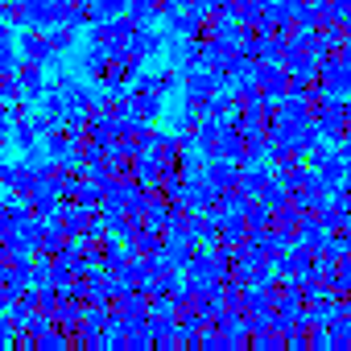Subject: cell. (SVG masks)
I'll return each mask as SVG.
<instances>
[{
	"label": "cell",
	"instance_id": "8992f818",
	"mask_svg": "<svg viewBox=\"0 0 351 351\" xmlns=\"http://www.w3.org/2000/svg\"><path fill=\"white\" fill-rule=\"evenodd\" d=\"M58 203H62V195H58V173H42V178H34V186H29V211L38 219H46V215L58 211Z\"/></svg>",
	"mask_w": 351,
	"mask_h": 351
},
{
	"label": "cell",
	"instance_id": "4dcf8cb0",
	"mask_svg": "<svg viewBox=\"0 0 351 351\" xmlns=\"http://www.w3.org/2000/svg\"><path fill=\"white\" fill-rule=\"evenodd\" d=\"M128 9V0H91V21H112Z\"/></svg>",
	"mask_w": 351,
	"mask_h": 351
},
{
	"label": "cell",
	"instance_id": "7a4b0ae2",
	"mask_svg": "<svg viewBox=\"0 0 351 351\" xmlns=\"http://www.w3.org/2000/svg\"><path fill=\"white\" fill-rule=\"evenodd\" d=\"M228 83H223V71H211V66H199V71H186L182 75V99L203 116V104L215 95V91H223Z\"/></svg>",
	"mask_w": 351,
	"mask_h": 351
},
{
	"label": "cell",
	"instance_id": "4316f807",
	"mask_svg": "<svg viewBox=\"0 0 351 351\" xmlns=\"http://www.w3.org/2000/svg\"><path fill=\"white\" fill-rule=\"evenodd\" d=\"M62 25H71L75 34H83V29L91 25V9H87V5H79V0H66V13H62Z\"/></svg>",
	"mask_w": 351,
	"mask_h": 351
},
{
	"label": "cell",
	"instance_id": "1f68e13d",
	"mask_svg": "<svg viewBox=\"0 0 351 351\" xmlns=\"http://www.w3.org/2000/svg\"><path fill=\"white\" fill-rule=\"evenodd\" d=\"M244 223H248V228H273V211H269L261 199H252L248 211H244Z\"/></svg>",
	"mask_w": 351,
	"mask_h": 351
},
{
	"label": "cell",
	"instance_id": "7402d4cb",
	"mask_svg": "<svg viewBox=\"0 0 351 351\" xmlns=\"http://www.w3.org/2000/svg\"><path fill=\"white\" fill-rule=\"evenodd\" d=\"M261 203H265L269 211H281V207H289V186H285L281 178H269V182H265V191H261Z\"/></svg>",
	"mask_w": 351,
	"mask_h": 351
},
{
	"label": "cell",
	"instance_id": "30bf717a",
	"mask_svg": "<svg viewBox=\"0 0 351 351\" xmlns=\"http://www.w3.org/2000/svg\"><path fill=\"white\" fill-rule=\"evenodd\" d=\"M211 153H215V157H228V161H236V165L248 157V145H244V136H240V128H236L232 120H223V128H219Z\"/></svg>",
	"mask_w": 351,
	"mask_h": 351
},
{
	"label": "cell",
	"instance_id": "9c48e42d",
	"mask_svg": "<svg viewBox=\"0 0 351 351\" xmlns=\"http://www.w3.org/2000/svg\"><path fill=\"white\" fill-rule=\"evenodd\" d=\"M215 203H219V186H215V182H207L203 173L186 178V203H182V211H207V207H215Z\"/></svg>",
	"mask_w": 351,
	"mask_h": 351
},
{
	"label": "cell",
	"instance_id": "d590c367",
	"mask_svg": "<svg viewBox=\"0 0 351 351\" xmlns=\"http://www.w3.org/2000/svg\"><path fill=\"white\" fill-rule=\"evenodd\" d=\"M0 104H17V75H0Z\"/></svg>",
	"mask_w": 351,
	"mask_h": 351
},
{
	"label": "cell",
	"instance_id": "44dd1931",
	"mask_svg": "<svg viewBox=\"0 0 351 351\" xmlns=\"http://www.w3.org/2000/svg\"><path fill=\"white\" fill-rule=\"evenodd\" d=\"M128 252H141V256H157V252H161V232H157V228H141V232L128 240Z\"/></svg>",
	"mask_w": 351,
	"mask_h": 351
},
{
	"label": "cell",
	"instance_id": "603a6c76",
	"mask_svg": "<svg viewBox=\"0 0 351 351\" xmlns=\"http://www.w3.org/2000/svg\"><path fill=\"white\" fill-rule=\"evenodd\" d=\"M38 141H42V136H38V132H34V124H29V120H25V116H21V120H17V124H13V132H9V145H13V149H17V153H25V149H34V145H38Z\"/></svg>",
	"mask_w": 351,
	"mask_h": 351
},
{
	"label": "cell",
	"instance_id": "5bb4252c",
	"mask_svg": "<svg viewBox=\"0 0 351 351\" xmlns=\"http://www.w3.org/2000/svg\"><path fill=\"white\" fill-rule=\"evenodd\" d=\"M256 87L269 95V99H281L285 87H289V75L281 62H256Z\"/></svg>",
	"mask_w": 351,
	"mask_h": 351
},
{
	"label": "cell",
	"instance_id": "d6a6232c",
	"mask_svg": "<svg viewBox=\"0 0 351 351\" xmlns=\"http://www.w3.org/2000/svg\"><path fill=\"white\" fill-rule=\"evenodd\" d=\"M157 91H161V95H169V91H182V71H178V66H165V71H157Z\"/></svg>",
	"mask_w": 351,
	"mask_h": 351
},
{
	"label": "cell",
	"instance_id": "7c38bea8",
	"mask_svg": "<svg viewBox=\"0 0 351 351\" xmlns=\"http://www.w3.org/2000/svg\"><path fill=\"white\" fill-rule=\"evenodd\" d=\"M124 50H128L136 62H149L153 54L165 50V34H157V29H132V38L124 42Z\"/></svg>",
	"mask_w": 351,
	"mask_h": 351
},
{
	"label": "cell",
	"instance_id": "9a60e30c",
	"mask_svg": "<svg viewBox=\"0 0 351 351\" xmlns=\"http://www.w3.org/2000/svg\"><path fill=\"white\" fill-rule=\"evenodd\" d=\"M34 178H38V173H29L21 157H17V161H5V157H0V186H5V191H17V195H29V186H34Z\"/></svg>",
	"mask_w": 351,
	"mask_h": 351
},
{
	"label": "cell",
	"instance_id": "277c9868",
	"mask_svg": "<svg viewBox=\"0 0 351 351\" xmlns=\"http://www.w3.org/2000/svg\"><path fill=\"white\" fill-rule=\"evenodd\" d=\"M211 326L223 335V351H244L248 347V314L244 310H219L215 318H211Z\"/></svg>",
	"mask_w": 351,
	"mask_h": 351
},
{
	"label": "cell",
	"instance_id": "f1b7e54d",
	"mask_svg": "<svg viewBox=\"0 0 351 351\" xmlns=\"http://www.w3.org/2000/svg\"><path fill=\"white\" fill-rule=\"evenodd\" d=\"M66 347H71V335L62 326H50L38 335V351H66Z\"/></svg>",
	"mask_w": 351,
	"mask_h": 351
},
{
	"label": "cell",
	"instance_id": "ac0fdd59",
	"mask_svg": "<svg viewBox=\"0 0 351 351\" xmlns=\"http://www.w3.org/2000/svg\"><path fill=\"white\" fill-rule=\"evenodd\" d=\"M132 112L145 120H161L165 116V95L161 91H132Z\"/></svg>",
	"mask_w": 351,
	"mask_h": 351
},
{
	"label": "cell",
	"instance_id": "e0dca14e",
	"mask_svg": "<svg viewBox=\"0 0 351 351\" xmlns=\"http://www.w3.org/2000/svg\"><path fill=\"white\" fill-rule=\"evenodd\" d=\"M203 116H215V120H236V116H240V99L223 87V91H215V95L203 104Z\"/></svg>",
	"mask_w": 351,
	"mask_h": 351
},
{
	"label": "cell",
	"instance_id": "8d00e7d4",
	"mask_svg": "<svg viewBox=\"0 0 351 351\" xmlns=\"http://www.w3.org/2000/svg\"><path fill=\"white\" fill-rule=\"evenodd\" d=\"M285 351H310V335L306 330H289L285 335Z\"/></svg>",
	"mask_w": 351,
	"mask_h": 351
},
{
	"label": "cell",
	"instance_id": "ba28073f",
	"mask_svg": "<svg viewBox=\"0 0 351 351\" xmlns=\"http://www.w3.org/2000/svg\"><path fill=\"white\" fill-rule=\"evenodd\" d=\"M191 252H195V240L186 236V232H161V261L169 265V269H186V261H191Z\"/></svg>",
	"mask_w": 351,
	"mask_h": 351
},
{
	"label": "cell",
	"instance_id": "d4e9b609",
	"mask_svg": "<svg viewBox=\"0 0 351 351\" xmlns=\"http://www.w3.org/2000/svg\"><path fill=\"white\" fill-rule=\"evenodd\" d=\"M314 219H318L326 232H339V228H343V219H347V207H343V203H322V207L314 211Z\"/></svg>",
	"mask_w": 351,
	"mask_h": 351
},
{
	"label": "cell",
	"instance_id": "d6986e66",
	"mask_svg": "<svg viewBox=\"0 0 351 351\" xmlns=\"http://www.w3.org/2000/svg\"><path fill=\"white\" fill-rule=\"evenodd\" d=\"M83 310H87V306H83L79 298H62V302H58V310H54V326H62L66 335H75V330H79V322H83Z\"/></svg>",
	"mask_w": 351,
	"mask_h": 351
},
{
	"label": "cell",
	"instance_id": "ffe728a7",
	"mask_svg": "<svg viewBox=\"0 0 351 351\" xmlns=\"http://www.w3.org/2000/svg\"><path fill=\"white\" fill-rule=\"evenodd\" d=\"M46 42H50V50H54V54H71V50H75V42H79V34H75L71 25H62V21H58V25H50V29H46Z\"/></svg>",
	"mask_w": 351,
	"mask_h": 351
},
{
	"label": "cell",
	"instance_id": "5b68a950",
	"mask_svg": "<svg viewBox=\"0 0 351 351\" xmlns=\"http://www.w3.org/2000/svg\"><path fill=\"white\" fill-rule=\"evenodd\" d=\"M46 91H50V75H46L42 66H29V62H25V66L17 71V104L29 112V108L42 104Z\"/></svg>",
	"mask_w": 351,
	"mask_h": 351
},
{
	"label": "cell",
	"instance_id": "74e56055",
	"mask_svg": "<svg viewBox=\"0 0 351 351\" xmlns=\"http://www.w3.org/2000/svg\"><path fill=\"white\" fill-rule=\"evenodd\" d=\"M13 42H17V29L0 21V46H13Z\"/></svg>",
	"mask_w": 351,
	"mask_h": 351
},
{
	"label": "cell",
	"instance_id": "cb8c5ba5",
	"mask_svg": "<svg viewBox=\"0 0 351 351\" xmlns=\"http://www.w3.org/2000/svg\"><path fill=\"white\" fill-rule=\"evenodd\" d=\"M236 62V46H223V42H207V66L211 71H228Z\"/></svg>",
	"mask_w": 351,
	"mask_h": 351
},
{
	"label": "cell",
	"instance_id": "f546056e",
	"mask_svg": "<svg viewBox=\"0 0 351 351\" xmlns=\"http://www.w3.org/2000/svg\"><path fill=\"white\" fill-rule=\"evenodd\" d=\"M248 351H285V339L277 330H256L248 335Z\"/></svg>",
	"mask_w": 351,
	"mask_h": 351
},
{
	"label": "cell",
	"instance_id": "f35d334b",
	"mask_svg": "<svg viewBox=\"0 0 351 351\" xmlns=\"http://www.w3.org/2000/svg\"><path fill=\"white\" fill-rule=\"evenodd\" d=\"M339 58H343V62L351 66V38H343V46H339Z\"/></svg>",
	"mask_w": 351,
	"mask_h": 351
},
{
	"label": "cell",
	"instance_id": "4fadbf2b",
	"mask_svg": "<svg viewBox=\"0 0 351 351\" xmlns=\"http://www.w3.org/2000/svg\"><path fill=\"white\" fill-rule=\"evenodd\" d=\"M240 34H244V25H240L232 13H211L203 42H223V46H236V42H240Z\"/></svg>",
	"mask_w": 351,
	"mask_h": 351
},
{
	"label": "cell",
	"instance_id": "2e32d148",
	"mask_svg": "<svg viewBox=\"0 0 351 351\" xmlns=\"http://www.w3.org/2000/svg\"><path fill=\"white\" fill-rule=\"evenodd\" d=\"M240 310H244V314L277 310V285H244V293H240Z\"/></svg>",
	"mask_w": 351,
	"mask_h": 351
},
{
	"label": "cell",
	"instance_id": "836d02e7",
	"mask_svg": "<svg viewBox=\"0 0 351 351\" xmlns=\"http://www.w3.org/2000/svg\"><path fill=\"white\" fill-rule=\"evenodd\" d=\"M25 62H21V54H17V46H0V75H17Z\"/></svg>",
	"mask_w": 351,
	"mask_h": 351
},
{
	"label": "cell",
	"instance_id": "83f0119b",
	"mask_svg": "<svg viewBox=\"0 0 351 351\" xmlns=\"http://www.w3.org/2000/svg\"><path fill=\"white\" fill-rule=\"evenodd\" d=\"M281 46H285V38H277V34L256 38V62H281Z\"/></svg>",
	"mask_w": 351,
	"mask_h": 351
},
{
	"label": "cell",
	"instance_id": "ab89813d",
	"mask_svg": "<svg viewBox=\"0 0 351 351\" xmlns=\"http://www.w3.org/2000/svg\"><path fill=\"white\" fill-rule=\"evenodd\" d=\"M343 145H351V120H347V128H343Z\"/></svg>",
	"mask_w": 351,
	"mask_h": 351
},
{
	"label": "cell",
	"instance_id": "484cf974",
	"mask_svg": "<svg viewBox=\"0 0 351 351\" xmlns=\"http://www.w3.org/2000/svg\"><path fill=\"white\" fill-rule=\"evenodd\" d=\"M149 318H161V322H178V302L169 293H157L149 298Z\"/></svg>",
	"mask_w": 351,
	"mask_h": 351
},
{
	"label": "cell",
	"instance_id": "8fae6325",
	"mask_svg": "<svg viewBox=\"0 0 351 351\" xmlns=\"http://www.w3.org/2000/svg\"><path fill=\"white\" fill-rule=\"evenodd\" d=\"M203 178L215 182L219 191H232V186H240V165L228 161V157H215V153H211V157L203 161Z\"/></svg>",
	"mask_w": 351,
	"mask_h": 351
},
{
	"label": "cell",
	"instance_id": "b9f144b4",
	"mask_svg": "<svg viewBox=\"0 0 351 351\" xmlns=\"http://www.w3.org/2000/svg\"><path fill=\"white\" fill-rule=\"evenodd\" d=\"M0 5H21V0H0Z\"/></svg>",
	"mask_w": 351,
	"mask_h": 351
},
{
	"label": "cell",
	"instance_id": "60d3db41",
	"mask_svg": "<svg viewBox=\"0 0 351 351\" xmlns=\"http://www.w3.org/2000/svg\"><path fill=\"white\" fill-rule=\"evenodd\" d=\"M347 211H351V182H347Z\"/></svg>",
	"mask_w": 351,
	"mask_h": 351
},
{
	"label": "cell",
	"instance_id": "6da1fadb",
	"mask_svg": "<svg viewBox=\"0 0 351 351\" xmlns=\"http://www.w3.org/2000/svg\"><path fill=\"white\" fill-rule=\"evenodd\" d=\"M347 120H351V104H347V95H330L326 104L314 108V128H318V136H322L326 145H343V128H347Z\"/></svg>",
	"mask_w": 351,
	"mask_h": 351
},
{
	"label": "cell",
	"instance_id": "3957f363",
	"mask_svg": "<svg viewBox=\"0 0 351 351\" xmlns=\"http://www.w3.org/2000/svg\"><path fill=\"white\" fill-rule=\"evenodd\" d=\"M66 13V0H21L17 5V29H38L46 34L50 25H58Z\"/></svg>",
	"mask_w": 351,
	"mask_h": 351
},
{
	"label": "cell",
	"instance_id": "52a82bcc",
	"mask_svg": "<svg viewBox=\"0 0 351 351\" xmlns=\"http://www.w3.org/2000/svg\"><path fill=\"white\" fill-rule=\"evenodd\" d=\"M318 83L330 95H347L351 91V66L339 54H326V58H318Z\"/></svg>",
	"mask_w": 351,
	"mask_h": 351
},
{
	"label": "cell",
	"instance_id": "e575fe53",
	"mask_svg": "<svg viewBox=\"0 0 351 351\" xmlns=\"http://www.w3.org/2000/svg\"><path fill=\"white\" fill-rule=\"evenodd\" d=\"M149 347H153L149 330H124V351H149Z\"/></svg>",
	"mask_w": 351,
	"mask_h": 351
}]
</instances>
